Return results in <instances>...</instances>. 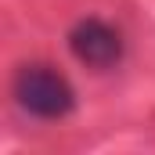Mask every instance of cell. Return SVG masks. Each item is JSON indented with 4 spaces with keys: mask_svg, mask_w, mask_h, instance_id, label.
<instances>
[{
    "mask_svg": "<svg viewBox=\"0 0 155 155\" xmlns=\"http://www.w3.org/2000/svg\"><path fill=\"white\" fill-rule=\"evenodd\" d=\"M15 101L22 112H29L33 119H65L76 108V90L72 83L61 76L58 69L43 65V61H29L15 72Z\"/></svg>",
    "mask_w": 155,
    "mask_h": 155,
    "instance_id": "cell-1",
    "label": "cell"
},
{
    "mask_svg": "<svg viewBox=\"0 0 155 155\" xmlns=\"http://www.w3.org/2000/svg\"><path fill=\"white\" fill-rule=\"evenodd\" d=\"M69 51L76 54V61L90 69H112L123 58V36L116 25L101 18H79L69 29Z\"/></svg>",
    "mask_w": 155,
    "mask_h": 155,
    "instance_id": "cell-2",
    "label": "cell"
}]
</instances>
